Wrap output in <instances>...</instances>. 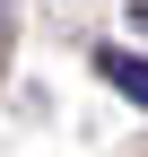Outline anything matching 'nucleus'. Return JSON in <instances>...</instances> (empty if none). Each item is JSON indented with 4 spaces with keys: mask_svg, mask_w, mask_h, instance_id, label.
<instances>
[{
    "mask_svg": "<svg viewBox=\"0 0 148 157\" xmlns=\"http://www.w3.org/2000/svg\"><path fill=\"white\" fill-rule=\"evenodd\" d=\"M96 78H113V87H122V96L148 113V52H122V44H105V52H96Z\"/></svg>",
    "mask_w": 148,
    "mask_h": 157,
    "instance_id": "nucleus-1",
    "label": "nucleus"
},
{
    "mask_svg": "<svg viewBox=\"0 0 148 157\" xmlns=\"http://www.w3.org/2000/svg\"><path fill=\"white\" fill-rule=\"evenodd\" d=\"M0 17H9V0H0Z\"/></svg>",
    "mask_w": 148,
    "mask_h": 157,
    "instance_id": "nucleus-2",
    "label": "nucleus"
},
{
    "mask_svg": "<svg viewBox=\"0 0 148 157\" xmlns=\"http://www.w3.org/2000/svg\"><path fill=\"white\" fill-rule=\"evenodd\" d=\"M139 17H148V9H139Z\"/></svg>",
    "mask_w": 148,
    "mask_h": 157,
    "instance_id": "nucleus-3",
    "label": "nucleus"
}]
</instances>
